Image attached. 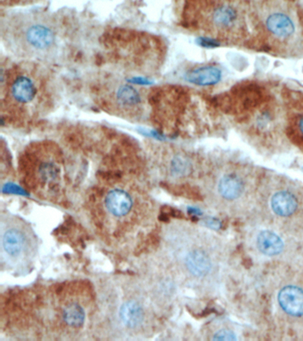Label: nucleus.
<instances>
[{"instance_id":"15","label":"nucleus","mask_w":303,"mask_h":341,"mask_svg":"<svg viewBox=\"0 0 303 341\" xmlns=\"http://www.w3.org/2000/svg\"><path fill=\"white\" fill-rule=\"evenodd\" d=\"M62 318L65 324L69 327L78 328L85 323V310L79 304L71 302L65 306L62 311Z\"/></svg>"},{"instance_id":"2","label":"nucleus","mask_w":303,"mask_h":341,"mask_svg":"<svg viewBox=\"0 0 303 341\" xmlns=\"http://www.w3.org/2000/svg\"><path fill=\"white\" fill-rule=\"evenodd\" d=\"M36 61L23 60L2 68L1 110L6 117L39 114L45 103L46 78Z\"/></svg>"},{"instance_id":"4","label":"nucleus","mask_w":303,"mask_h":341,"mask_svg":"<svg viewBox=\"0 0 303 341\" xmlns=\"http://www.w3.org/2000/svg\"><path fill=\"white\" fill-rule=\"evenodd\" d=\"M34 241L28 229L20 225L10 226L3 229L1 235V247L4 256L11 263H23L32 253Z\"/></svg>"},{"instance_id":"8","label":"nucleus","mask_w":303,"mask_h":341,"mask_svg":"<svg viewBox=\"0 0 303 341\" xmlns=\"http://www.w3.org/2000/svg\"><path fill=\"white\" fill-rule=\"evenodd\" d=\"M119 319L125 327L135 329L140 327L144 320V310L142 305L134 300L125 301L119 309Z\"/></svg>"},{"instance_id":"10","label":"nucleus","mask_w":303,"mask_h":341,"mask_svg":"<svg viewBox=\"0 0 303 341\" xmlns=\"http://www.w3.org/2000/svg\"><path fill=\"white\" fill-rule=\"evenodd\" d=\"M185 265L194 277H205L210 271V258L202 250H193L187 255Z\"/></svg>"},{"instance_id":"16","label":"nucleus","mask_w":303,"mask_h":341,"mask_svg":"<svg viewBox=\"0 0 303 341\" xmlns=\"http://www.w3.org/2000/svg\"><path fill=\"white\" fill-rule=\"evenodd\" d=\"M192 165L190 159L182 155H174L169 163V171L174 177L187 176L191 172Z\"/></svg>"},{"instance_id":"7","label":"nucleus","mask_w":303,"mask_h":341,"mask_svg":"<svg viewBox=\"0 0 303 341\" xmlns=\"http://www.w3.org/2000/svg\"><path fill=\"white\" fill-rule=\"evenodd\" d=\"M223 77V72L215 66H202L190 69L185 74V79L190 84L207 86L218 84Z\"/></svg>"},{"instance_id":"12","label":"nucleus","mask_w":303,"mask_h":341,"mask_svg":"<svg viewBox=\"0 0 303 341\" xmlns=\"http://www.w3.org/2000/svg\"><path fill=\"white\" fill-rule=\"evenodd\" d=\"M272 209L278 215L289 216L297 208V201L291 193L287 191L277 193L271 201Z\"/></svg>"},{"instance_id":"1","label":"nucleus","mask_w":303,"mask_h":341,"mask_svg":"<svg viewBox=\"0 0 303 341\" xmlns=\"http://www.w3.org/2000/svg\"><path fill=\"white\" fill-rule=\"evenodd\" d=\"M6 14L1 20V36L13 55L21 60L43 61L60 53L68 36L66 13L24 10Z\"/></svg>"},{"instance_id":"9","label":"nucleus","mask_w":303,"mask_h":341,"mask_svg":"<svg viewBox=\"0 0 303 341\" xmlns=\"http://www.w3.org/2000/svg\"><path fill=\"white\" fill-rule=\"evenodd\" d=\"M266 27L272 35L279 38H288L295 31L294 21L282 12L270 14L266 20Z\"/></svg>"},{"instance_id":"17","label":"nucleus","mask_w":303,"mask_h":341,"mask_svg":"<svg viewBox=\"0 0 303 341\" xmlns=\"http://www.w3.org/2000/svg\"><path fill=\"white\" fill-rule=\"evenodd\" d=\"M0 1L3 6L13 7V6H25V5L35 4L40 0H0Z\"/></svg>"},{"instance_id":"13","label":"nucleus","mask_w":303,"mask_h":341,"mask_svg":"<svg viewBox=\"0 0 303 341\" xmlns=\"http://www.w3.org/2000/svg\"><path fill=\"white\" fill-rule=\"evenodd\" d=\"M244 189V184L239 177L227 175L223 177L219 183V192L224 198L232 200L240 197Z\"/></svg>"},{"instance_id":"11","label":"nucleus","mask_w":303,"mask_h":341,"mask_svg":"<svg viewBox=\"0 0 303 341\" xmlns=\"http://www.w3.org/2000/svg\"><path fill=\"white\" fill-rule=\"evenodd\" d=\"M257 245L259 250L268 256L278 255L284 248L282 239L271 231L261 232L257 238Z\"/></svg>"},{"instance_id":"3","label":"nucleus","mask_w":303,"mask_h":341,"mask_svg":"<svg viewBox=\"0 0 303 341\" xmlns=\"http://www.w3.org/2000/svg\"><path fill=\"white\" fill-rule=\"evenodd\" d=\"M105 98L108 108L120 117L138 119L144 112L145 93L133 84L114 82L107 86Z\"/></svg>"},{"instance_id":"18","label":"nucleus","mask_w":303,"mask_h":341,"mask_svg":"<svg viewBox=\"0 0 303 341\" xmlns=\"http://www.w3.org/2000/svg\"><path fill=\"white\" fill-rule=\"evenodd\" d=\"M214 341H236L237 337L235 336L234 333L228 331V330H222L214 335Z\"/></svg>"},{"instance_id":"6","label":"nucleus","mask_w":303,"mask_h":341,"mask_svg":"<svg viewBox=\"0 0 303 341\" xmlns=\"http://www.w3.org/2000/svg\"><path fill=\"white\" fill-rule=\"evenodd\" d=\"M279 305L294 317L303 316V291L295 286H287L279 294Z\"/></svg>"},{"instance_id":"14","label":"nucleus","mask_w":303,"mask_h":341,"mask_svg":"<svg viewBox=\"0 0 303 341\" xmlns=\"http://www.w3.org/2000/svg\"><path fill=\"white\" fill-rule=\"evenodd\" d=\"M238 20L237 10L230 5H222L214 10L212 21L219 28H231Z\"/></svg>"},{"instance_id":"5","label":"nucleus","mask_w":303,"mask_h":341,"mask_svg":"<svg viewBox=\"0 0 303 341\" xmlns=\"http://www.w3.org/2000/svg\"><path fill=\"white\" fill-rule=\"evenodd\" d=\"M133 198L123 189H113L106 196V208L113 216H126L133 208Z\"/></svg>"},{"instance_id":"20","label":"nucleus","mask_w":303,"mask_h":341,"mask_svg":"<svg viewBox=\"0 0 303 341\" xmlns=\"http://www.w3.org/2000/svg\"><path fill=\"white\" fill-rule=\"evenodd\" d=\"M298 126H299L301 133H302V134H303V117H301V119L299 120V124H298Z\"/></svg>"},{"instance_id":"19","label":"nucleus","mask_w":303,"mask_h":341,"mask_svg":"<svg viewBox=\"0 0 303 341\" xmlns=\"http://www.w3.org/2000/svg\"><path fill=\"white\" fill-rule=\"evenodd\" d=\"M200 44H202L205 47L208 48H214L220 45L218 41L214 40L213 38L209 37H200Z\"/></svg>"}]
</instances>
